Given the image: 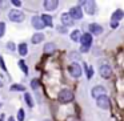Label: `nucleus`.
Instances as JSON below:
<instances>
[{"label": "nucleus", "mask_w": 124, "mask_h": 121, "mask_svg": "<svg viewBox=\"0 0 124 121\" xmlns=\"http://www.w3.org/2000/svg\"><path fill=\"white\" fill-rule=\"evenodd\" d=\"M81 43V52H88L89 51V47L92 45V35L89 33H83L80 36V40Z\"/></svg>", "instance_id": "1"}, {"label": "nucleus", "mask_w": 124, "mask_h": 121, "mask_svg": "<svg viewBox=\"0 0 124 121\" xmlns=\"http://www.w3.org/2000/svg\"><path fill=\"white\" fill-rule=\"evenodd\" d=\"M57 99H59V101L62 102V104H67V102H71L73 100V93L70 89H62V91L59 92Z\"/></svg>", "instance_id": "2"}, {"label": "nucleus", "mask_w": 124, "mask_h": 121, "mask_svg": "<svg viewBox=\"0 0 124 121\" xmlns=\"http://www.w3.org/2000/svg\"><path fill=\"white\" fill-rule=\"evenodd\" d=\"M8 17H9V20L14 21V23H22L25 16L22 11H19V9H11L9 14H8Z\"/></svg>", "instance_id": "3"}, {"label": "nucleus", "mask_w": 124, "mask_h": 121, "mask_svg": "<svg viewBox=\"0 0 124 121\" xmlns=\"http://www.w3.org/2000/svg\"><path fill=\"white\" fill-rule=\"evenodd\" d=\"M68 72H70V75L73 76V77H80L81 73H83V69H81V67L79 64L72 63V64L68 67Z\"/></svg>", "instance_id": "4"}, {"label": "nucleus", "mask_w": 124, "mask_h": 121, "mask_svg": "<svg viewBox=\"0 0 124 121\" xmlns=\"http://www.w3.org/2000/svg\"><path fill=\"white\" fill-rule=\"evenodd\" d=\"M67 14L71 16V19H72V20H79V19L83 17V11H81L80 7H72Z\"/></svg>", "instance_id": "5"}, {"label": "nucleus", "mask_w": 124, "mask_h": 121, "mask_svg": "<svg viewBox=\"0 0 124 121\" xmlns=\"http://www.w3.org/2000/svg\"><path fill=\"white\" fill-rule=\"evenodd\" d=\"M96 100H97L96 104L99 108H101V109H108V108H109V97H108L107 94H103V96L97 97Z\"/></svg>", "instance_id": "6"}, {"label": "nucleus", "mask_w": 124, "mask_h": 121, "mask_svg": "<svg viewBox=\"0 0 124 121\" xmlns=\"http://www.w3.org/2000/svg\"><path fill=\"white\" fill-rule=\"evenodd\" d=\"M91 94H92V97L97 99V97H100V96H103V94H105V88H104L103 85H96V86H93V88H92Z\"/></svg>", "instance_id": "7"}, {"label": "nucleus", "mask_w": 124, "mask_h": 121, "mask_svg": "<svg viewBox=\"0 0 124 121\" xmlns=\"http://www.w3.org/2000/svg\"><path fill=\"white\" fill-rule=\"evenodd\" d=\"M43 4H44V9H47V11H54V9L57 8L59 1L57 0H46Z\"/></svg>", "instance_id": "8"}, {"label": "nucleus", "mask_w": 124, "mask_h": 121, "mask_svg": "<svg viewBox=\"0 0 124 121\" xmlns=\"http://www.w3.org/2000/svg\"><path fill=\"white\" fill-rule=\"evenodd\" d=\"M100 75L103 76V77L108 78L111 77V75H112V69H111V67L108 64H103L101 67H100Z\"/></svg>", "instance_id": "9"}, {"label": "nucleus", "mask_w": 124, "mask_h": 121, "mask_svg": "<svg viewBox=\"0 0 124 121\" xmlns=\"http://www.w3.org/2000/svg\"><path fill=\"white\" fill-rule=\"evenodd\" d=\"M103 32V27L96 23H92L89 24V35H100Z\"/></svg>", "instance_id": "10"}, {"label": "nucleus", "mask_w": 124, "mask_h": 121, "mask_svg": "<svg viewBox=\"0 0 124 121\" xmlns=\"http://www.w3.org/2000/svg\"><path fill=\"white\" fill-rule=\"evenodd\" d=\"M32 27L35 28V29H43V28H46L44 27V24H43V21H41V19H40V16H33L32 17Z\"/></svg>", "instance_id": "11"}, {"label": "nucleus", "mask_w": 124, "mask_h": 121, "mask_svg": "<svg viewBox=\"0 0 124 121\" xmlns=\"http://www.w3.org/2000/svg\"><path fill=\"white\" fill-rule=\"evenodd\" d=\"M60 20H62L63 25H65V27H71V25H73V20L71 19V16L67 14V12H65V14H62Z\"/></svg>", "instance_id": "12"}, {"label": "nucleus", "mask_w": 124, "mask_h": 121, "mask_svg": "<svg viewBox=\"0 0 124 121\" xmlns=\"http://www.w3.org/2000/svg\"><path fill=\"white\" fill-rule=\"evenodd\" d=\"M84 7H85V12L88 15H93L96 11V3L95 1H85Z\"/></svg>", "instance_id": "13"}, {"label": "nucleus", "mask_w": 124, "mask_h": 121, "mask_svg": "<svg viewBox=\"0 0 124 121\" xmlns=\"http://www.w3.org/2000/svg\"><path fill=\"white\" fill-rule=\"evenodd\" d=\"M40 19L43 21L44 27H52V16H49V15H41Z\"/></svg>", "instance_id": "14"}, {"label": "nucleus", "mask_w": 124, "mask_h": 121, "mask_svg": "<svg viewBox=\"0 0 124 121\" xmlns=\"http://www.w3.org/2000/svg\"><path fill=\"white\" fill-rule=\"evenodd\" d=\"M123 16H124V12L121 11V9H116V11L113 12V15H112V21H116V23H117L119 20L123 19Z\"/></svg>", "instance_id": "15"}, {"label": "nucleus", "mask_w": 124, "mask_h": 121, "mask_svg": "<svg viewBox=\"0 0 124 121\" xmlns=\"http://www.w3.org/2000/svg\"><path fill=\"white\" fill-rule=\"evenodd\" d=\"M17 51H19L20 56H25V55L28 53V47H27V44H25V43L19 44V45H17Z\"/></svg>", "instance_id": "16"}, {"label": "nucleus", "mask_w": 124, "mask_h": 121, "mask_svg": "<svg viewBox=\"0 0 124 121\" xmlns=\"http://www.w3.org/2000/svg\"><path fill=\"white\" fill-rule=\"evenodd\" d=\"M43 40H44L43 33H35V35L32 36V39H31V41H32L33 44H39V43H41Z\"/></svg>", "instance_id": "17"}, {"label": "nucleus", "mask_w": 124, "mask_h": 121, "mask_svg": "<svg viewBox=\"0 0 124 121\" xmlns=\"http://www.w3.org/2000/svg\"><path fill=\"white\" fill-rule=\"evenodd\" d=\"M9 91H12V92H23V91H25V88H24V85H22V84H14V85H11Z\"/></svg>", "instance_id": "18"}, {"label": "nucleus", "mask_w": 124, "mask_h": 121, "mask_svg": "<svg viewBox=\"0 0 124 121\" xmlns=\"http://www.w3.org/2000/svg\"><path fill=\"white\" fill-rule=\"evenodd\" d=\"M80 36H81L80 31L75 29L72 33H71V40H72V41H79V40H80Z\"/></svg>", "instance_id": "19"}, {"label": "nucleus", "mask_w": 124, "mask_h": 121, "mask_svg": "<svg viewBox=\"0 0 124 121\" xmlns=\"http://www.w3.org/2000/svg\"><path fill=\"white\" fill-rule=\"evenodd\" d=\"M54 51H55V44L54 43H47L46 45H44V52H46V53H52Z\"/></svg>", "instance_id": "20"}, {"label": "nucleus", "mask_w": 124, "mask_h": 121, "mask_svg": "<svg viewBox=\"0 0 124 121\" xmlns=\"http://www.w3.org/2000/svg\"><path fill=\"white\" fill-rule=\"evenodd\" d=\"M24 100H25V104L30 108L33 107V100H32V96H31L30 93H24Z\"/></svg>", "instance_id": "21"}, {"label": "nucleus", "mask_w": 124, "mask_h": 121, "mask_svg": "<svg viewBox=\"0 0 124 121\" xmlns=\"http://www.w3.org/2000/svg\"><path fill=\"white\" fill-rule=\"evenodd\" d=\"M19 65L22 67V69H23V72H24V75H28V67L24 64V61H23V60H20V61H19Z\"/></svg>", "instance_id": "22"}, {"label": "nucleus", "mask_w": 124, "mask_h": 121, "mask_svg": "<svg viewBox=\"0 0 124 121\" xmlns=\"http://www.w3.org/2000/svg\"><path fill=\"white\" fill-rule=\"evenodd\" d=\"M17 121H24V109H19V112H17Z\"/></svg>", "instance_id": "23"}, {"label": "nucleus", "mask_w": 124, "mask_h": 121, "mask_svg": "<svg viewBox=\"0 0 124 121\" xmlns=\"http://www.w3.org/2000/svg\"><path fill=\"white\" fill-rule=\"evenodd\" d=\"M4 32H6V24L3 21H0V37L4 36Z\"/></svg>", "instance_id": "24"}, {"label": "nucleus", "mask_w": 124, "mask_h": 121, "mask_svg": "<svg viewBox=\"0 0 124 121\" xmlns=\"http://www.w3.org/2000/svg\"><path fill=\"white\" fill-rule=\"evenodd\" d=\"M92 76H93V68H92V67H89L88 69H87V77H88V78H91Z\"/></svg>", "instance_id": "25"}, {"label": "nucleus", "mask_w": 124, "mask_h": 121, "mask_svg": "<svg viewBox=\"0 0 124 121\" xmlns=\"http://www.w3.org/2000/svg\"><path fill=\"white\" fill-rule=\"evenodd\" d=\"M0 67H1V69H3L4 72H7V67H6V64H4V60H3V57H1V55H0Z\"/></svg>", "instance_id": "26"}, {"label": "nucleus", "mask_w": 124, "mask_h": 121, "mask_svg": "<svg viewBox=\"0 0 124 121\" xmlns=\"http://www.w3.org/2000/svg\"><path fill=\"white\" fill-rule=\"evenodd\" d=\"M7 48H8L9 51H15V49H16V47H15V44L12 43V41H9V43H7Z\"/></svg>", "instance_id": "27"}, {"label": "nucleus", "mask_w": 124, "mask_h": 121, "mask_svg": "<svg viewBox=\"0 0 124 121\" xmlns=\"http://www.w3.org/2000/svg\"><path fill=\"white\" fill-rule=\"evenodd\" d=\"M31 86H32L33 89H38L39 88V81L38 80H32L31 81Z\"/></svg>", "instance_id": "28"}, {"label": "nucleus", "mask_w": 124, "mask_h": 121, "mask_svg": "<svg viewBox=\"0 0 124 121\" xmlns=\"http://www.w3.org/2000/svg\"><path fill=\"white\" fill-rule=\"evenodd\" d=\"M11 3L14 4V6H17V7H20V6H22V1H19V0H12Z\"/></svg>", "instance_id": "29"}, {"label": "nucleus", "mask_w": 124, "mask_h": 121, "mask_svg": "<svg viewBox=\"0 0 124 121\" xmlns=\"http://www.w3.org/2000/svg\"><path fill=\"white\" fill-rule=\"evenodd\" d=\"M117 27H119V24L116 21H111V28H112V29H116Z\"/></svg>", "instance_id": "30"}, {"label": "nucleus", "mask_w": 124, "mask_h": 121, "mask_svg": "<svg viewBox=\"0 0 124 121\" xmlns=\"http://www.w3.org/2000/svg\"><path fill=\"white\" fill-rule=\"evenodd\" d=\"M57 31H59V32H62V33H64L65 32V28H60L59 27V28H57Z\"/></svg>", "instance_id": "31"}, {"label": "nucleus", "mask_w": 124, "mask_h": 121, "mask_svg": "<svg viewBox=\"0 0 124 121\" xmlns=\"http://www.w3.org/2000/svg\"><path fill=\"white\" fill-rule=\"evenodd\" d=\"M8 121H16V120H15V117H9Z\"/></svg>", "instance_id": "32"}, {"label": "nucleus", "mask_w": 124, "mask_h": 121, "mask_svg": "<svg viewBox=\"0 0 124 121\" xmlns=\"http://www.w3.org/2000/svg\"><path fill=\"white\" fill-rule=\"evenodd\" d=\"M44 121H51V120H49V118H46V120H44Z\"/></svg>", "instance_id": "33"}]
</instances>
